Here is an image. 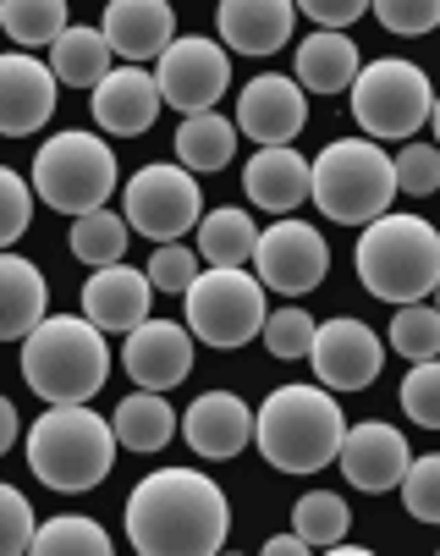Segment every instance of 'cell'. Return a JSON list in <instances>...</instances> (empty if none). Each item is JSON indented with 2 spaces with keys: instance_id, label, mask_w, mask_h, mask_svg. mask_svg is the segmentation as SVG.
<instances>
[{
  "instance_id": "ab89813d",
  "label": "cell",
  "mask_w": 440,
  "mask_h": 556,
  "mask_svg": "<svg viewBox=\"0 0 440 556\" xmlns=\"http://www.w3.org/2000/svg\"><path fill=\"white\" fill-rule=\"evenodd\" d=\"M0 199H7V220H0V243H17V237L28 231V220H34V188L23 182V172H12V166H0Z\"/></svg>"
},
{
  "instance_id": "30bf717a",
  "label": "cell",
  "mask_w": 440,
  "mask_h": 556,
  "mask_svg": "<svg viewBox=\"0 0 440 556\" xmlns=\"http://www.w3.org/2000/svg\"><path fill=\"white\" fill-rule=\"evenodd\" d=\"M121 215L132 220L138 237L150 243H182V231L204 220V193L198 177L182 161H155L121 188Z\"/></svg>"
},
{
  "instance_id": "60d3db41",
  "label": "cell",
  "mask_w": 440,
  "mask_h": 556,
  "mask_svg": "<svg viewBox=\"0 0 440 556\" xmlns=\"http://www.w3.org/2000/svg\"><path fill=\"white\" fill-rule=\"evenodd\" d=\"M150 281L160 292H187L198 281V254H187L182 243H155L150 254Z\"/></svg>"
},
{
  "instance_id": "f1b7e54d",
  "label": "cell",
  "mask_w": 440,
  "mask_h": 556,
  "mask_svg": "<svg viewBox=\"0 0 440 556\" xmlns=\"http://www.w3.org/2000/svg\"><path fill=\"white\" fill-rule=\"evenodd\" d=\"M254 249H259V226H254L248 210L220 204V210H209L198 220V254H204V265H248Z\"/></svg>"
},
{
  "instance_id": "44dd1931",
  "label": "cell",
  "mask_w": 440,
  "mask_h": 556,
  "mask_svg": "<svg viewBox=\"0 0 440 556\" xmlns=\"http://www.w3.org/2000/svg\"><path fill=\"white\" fill-rule=\"evenodd\" d=\"M243 193L270 215H292L303 199H314V166L292 143H259V154L243 166Z\"/></svg>"
},
{
  "instance_id": "cb8c5ba5",
  "label": "cell",
  "mask_w": 440,
  "mask_h": 556,
  "mask_svg": "<svg viewBox=\"0 0 440 556\" xmlns=\"http://www.w3.org/2000/svg\"><path fill=\"white\" fill-rule=\"evenodd\" d=\"M44 308H50V287H44L39 265L23 254H7L0 260V337L23 342L44 320Z\"/></svg>"
},
{
  "instance_id": "74e56055",
  "label": "cell",
  "mask_w": 440,
  "mask_h": 556,
  "mask_svg": "<svg viewBox=\"0 0 440 556\" xmlns=\"http://www.w3.org/2000/svg\"><path fill=\"white\" fill-rule=\"evenodd\" d=\"M397 182H402V193H413V199L440 193V143H402V154H397Z\"/></svg>"
},
{
  "instance_id": "e575fe53",
  "label": "cell",
  "mask_w": 440,
  "mask_h": 556,
  "mask_svg": "<svg viewBox=\"0 0 440 556\" xmlns=\"http://www.w3.org/2000/svg\"><path fill=\"white\" fill-rule=\"evenodd\" d=\"M314 337H320V326L309 320V308H275L270 320H264V348L275 353V358H309L314 353Z\"/></svg>"
},
{
  "instance_id": "6da1fadb",
  "label": "cell",
  "mask_w": 440,
  "mask_h": 556,
  "mask_svg": "<svg viewBox=\"0 0 440 556\" xmlns=\"http://www.w3.org/2000/svg\"><path fill=\"white\" fill-rule=\"evenodd\" d=\"M121 518L138 556H215L232 540V502L198 468H155L132 485Z\"/></svg>"
},
{
  "instance_id": "b9f144b4",
  "label": "cell",
  "mask_w": 440,
  "mask_h": 556,
  "mask_svg": "<svg viewBox=\"0 0 440 556\" xmlns=\"http://www.w3.org/2000/svg\"><path fill=\"white\" fill-rule=\"evenodd\" d=\"M0 507H7V529H0V551H7V556H23V551H34V534H39V523H34V507H28V496H23L17 485H0Z\"/></svg>"
},
{
  "instance_id": "8fae6325",
  "label": "cell",
  "mask_w": 440,
  "mask_h": 556,
  "mask_svg": "<svg viewBox=\"0 0 440 556\" xmlns=\"http://www.w3.org/2000/svg\"><path fill=\"white\" fill-rule=\"evenodd\" d=\"M254 270L270 292L281 298H303L325 281L331 270V243L325 231L309 220H270L259 231V249H254Z\"/></svg>"
},
{
  "instance_id": "5bb4252c",
  "label": "cell",
  "mask_w": 440,
  "mask_h": 556,
  "mask_svg": "<svg viewBox=\"0 0 440 556\" xmlns=\"http://www.w3.org/2000/svg\"><path fill=\"white\" fill-rule=\"evenodd\" d=\"M341 473L347 485L363 491V496H386V491H402L407 468H413V452H407V435L386 419H363L347 430L341 441Z\"/></svg>"
},
{
  "instance_id": "d6a6232c",
  "label": "cell",
  "mask_w": 440,
  "mask_h": 556,
  "mask_svg": "<svg viewBox=\"0 0 440 556\" xmlns=\"http://www.w3.org/2000/svg\"><path fill=\"white\" fill-rule=\"evenodd\" d=\"M391 348L407 364L440 358V308L429 298L424 303H397V314H391Z\"/></svg>"
},
{
  "instance_id": "e0dca14e",
  "label": "cell",
  "mask_w": 440,
  "mask_h": 556,
  "mask_svg": "<svg viewBox=\"0 0 440 556\" xmlns=\"http://www.w3.org/2000/svg\"><path fill=\"white\" fill-rule=\"evenodd\" d=\"M166 94H160V77L143 72L138 61H121L100 89H89V111L100 122V132H116V138H138L150 132L155 116H160Z\"/></svg>"
},
{
  "instance_id": "f6af8a7d",
  "label": "cell",
  "mask_w": 440,
  "mask_h": 556,
  "mask_svg": "<svg viewBox=\"0 0 440 556\" xmlns=\"http://www.w3.org/2000/svg\"><path fill=\"white\" fill-rule=\"evenodd\" d=\"M17 446V408L12 403H0V452Z\"/></svg>"
},
{
  "instance_id": "1f68e13d",
  "label": "cell",
  "mask_w": 440,
  "mask_h": 556,
  "mask_svg": "<svg viewBox=\"0 0 440 556\" xmlns=\"http://www.w3.org/2000/svg\"><path fill=\"white\" fill-rule=\"evenodd\" d=\"M34 551L39 556H111V534L94 518H83V513H61V518L39 523Z\"/></svg>"
},
{
  "instance_id": "9a60e30c",
  "label": "cell",
  "mask_w": 440,
  "mask_h": 556,
  "mask_svg": "<svg viewBox=\"0 0 440 556\" xmlns=\"http://www.w3.org/2000/svg\"><path fill=\"white\" fill-rule=\"evenodd\" d=\"M55 66H44L28 50H7L0 55V132L7 138H28L55 116Z\"/></svg>"
},
{
  "instance_id": "7bdbcfd3",
  "label": "cell",
  "mask_w": 440,
  "mask_h": 556,
  "mask_svg": "<svg viewBox=\"0 0 440 556\" xmlns=\"http://www.w3.org/2000/svg\"><path fill=\"white\" fill-rule=\"evenodd\" d=\"M298 12H309L320 28H352L363 12H375V0H298Z\"/></svg>"
},
{
  "instance_id": "9c48e42d",
  "label": "cell",
  "mask_w": 440,
  "mask_h": 556,
  "mask_svg": "<svg viewBox=\"0 0 440 556\" xmlns=\"http://www.w3.org/2000/svg\"><path fill=\"white\" fill-rule=\"evenodd\" d=\"M352 94V122L363 138H413L429 116H435V89L418 61H402V55H380L358 72V84L347 89Z\"/></svg>"
},
{
  "instance_id": "5b68a950",
  "label": "cell",
  "mask_w": 440,
  "mask_h": 556,
  "mask_svg": "<svg viewBox=\"0 0 440 556\" xmlns=\"http://www.w3.org/2000/svg\"><path fill=\"white\" fill-rule=\"evenodd\" d=\"M358 281L380 303H424L440 287V226L386 210L358 237Z\"/></svg>"
},
{
  "instance_id": "4316f807",
  "label": "cell",
  "mask_w": 440,
  "mask_h": 556,
  "mask_svg": "<svg viewBox=\"0 0 440 556\" xmlns=\"http://www.w3.org/2000/svg\"><path fill=\"white\" fill-rule=\"evenodd\" d=\"M111 425H116V441H121L127 452H160V446L177 435V408L166 403L160 391L138 386L132 396H121V403H116Z\"/></svg>"
},
{
  "instance_id": "603a6c76",
  "label": "cell",
  "mask_w": 440,
  "mask_h": 556,
  "mask_svg": "<svg viewBox=\"0 0 440 556\" xmlns=\"http://www.w3.org/2000/svg\"><path fill=\"white\" fill-rule=\"evenodd\" d=\"M105 39L121 61H160L177 39L171 0H105Z\"/></svg>"
},
{
  "instance_id": "d6986e66",
  "label": "cell",
  "mask_w": 440,
  "mask_h": 556,
  "mask_svg": "<svg viewBox=\"0 0 440 556\" xmlns=\"http://www.w3.org/2000/svg\"><path fill=\"white\" fill-rule=\"evenodd\" d=\"M254 430H259V414L243 403L237 391H204V396H193V408L182 414L187 446L198 457H209V463H227L243 446H254Z\"/></svg>"
},
{
  "instance_id": "8992f818",
  "label": "cell",
  "mask_w": 440,
  "mask_h": 556,
  "mask_svg": "<svg viewBox=\"0 0 440 556\" xmlns=\"http://www.w3.org/2000/svg\"><path fill=\"white\" fill-rule=\"evenodd\" d=\"M397 193V161L380 149V138H336L314 154V204L325 220L370 226L391 210Z\"/></svg>"
},
{
  "instance_id": "7dc6e473",
  "label": "cell",
  "mask_w": 440,
  "mask_h": 556,
  "mask_svg": "<svg viewBox=\"0 0 440 556\" xmlns=\"http://www.w3.org/2000/svg\"><path fill=\"white\" fill-rule=\"evenodd\" d=\"M429 303H435V308H440V287H435V292H429Z\"/></svg>"
},
{
  "instance_id": "ffe728a7",
  "label": "cell",
  "mask_w": 440,
  "mask_h": 556,
  "mask_svg": "<svg viewBox=\"0 0 440 556\" xmlns=\"http://www.w3.org/2000/svg\"><path fill=\"white\" fill-rule=\"evenodd\" d=\"M155 281H150V270H132V265H100L89 281H83V292H78V303H83V314L100 326V331H138L143 320H150V303H155Z\"/></svg>"
},
{
  "instance_id": "83f0119b",
  "label": "cell",
  "mask_w": 440,
  "mask_h": 556,
  "mask_svg": "<svg viewBox=\"0 0 440 556\" xmlns=\"http://www.w3.org/2000/svg\"><path fill=\"white\" fill-rule=\"evenodd\" d=\"M237 138H243V127H232L220 111H193L177 127V161L187 172H220L237 154Z\"/></svg>"
},
{
  "instance_id": "d4e9b609",
  "label": "cell",
  "mask_w": 440,
  "mask_h": 556,
  "mask_svg": "<svg viewBox=\"0 0 440 556\" xmlns=\"http://www.w3.org/2000/svg\"><path fill=\"white\" fill-rule=\"evenodd\" d=\"M358 45L341 28H320L298 45V84L309 94H347L358 84Z\"/></svg>"
},
{
  "instance_id": "277c9868",
  "label": "cell",
  "mask_w": 440,
  "mask_h": 556,
  "mask_svg": "<svg viewBox=\"0 0 440 556\" xmlns=\"http://www.w3.org/2000/svg\"><path fill=\"white\" fill-rule=\"evenodd\" d=\"M105 375L111 348L89 314H44L23 337V380L39 403H89Z\"/></svg>"
},
{
  "instance_id": "ac0fdd59",
  "label": "cell",
  "mask_w": 440,
  "mask_h": 556,
  "mask_svg": "<svg viewBox=\"0 0 440 556\" xmlns=\"http://www.w3.org/2000/svg\"><path fill=\"white\" fill-rule=\"evenodd\" d=\"M303 122H309V94H303L298 77L264 72V77H254V84L243 89V100H237V127L254 143H292V138L303 132Z\"/></svg>"
},
{
  "instance_id": "bcb514c9",
  "label": "cell",
  "mask_w": 440,
  "mask_h": 556,
  "mask_svg": "<svg viewBox=\"0 0 440 556\" xmlns=\"http://www.w3.org/2000/svg\"><path fill=\"white\" fill-rule=\"evenodd\" d=\"M429 127H435V138H440V94H435V116H429Z\"/></svg>"
},
{
  "instance_id": "4fadbf2b",
  "label": "cell",
  "mask_w": 440,
  "mask_h": 556,
  "mask_svg": "<svg viewBox=\"0 0 440 556\" xmlns=\"http://www.w3.org/2000/svg\"><path fill=\"white\" fill-rule=\"evenodd\" d=\"M309 364H314L320 386H331V391H363V386H375L380 369H386V342L363 326V320H347V314H336V320L320 326Z\"/></svg>"
},
{
  "instance_id": "8d00e7d4",
  "label": "cell",
  "mask_w": 440,
  "mask_h": 556,
  "mask_svg": "<svg viewBox=\"0 0 440 556\" xmlns=\"http://www.w3.org/2000/svg\"><path fill=\"white\" fill-rule=\"evenodd\" d=\"M402 507H407L418 523H440V452L413 457L407 480H402Z\"/></svg>"
},
{
  "instance_id": "7402d4cb",
  "label": "cell",
  "mask_w": 440,
  "mask_h": 556,
  "mask_svg": "<svg viewBox=\"0 0 440 556\" xmlns=\"http://www.w3.org/2000/svg\"><path fill=\"white\" fill-rule=\"evenodd\" d=\"M298 23V0H220L215 28L220 45H232L237 55H275L292 39Z\"/></svg>"
},
{
  "instance_id": "f35d334b",
  "label": "cell",
  "mask_w": 440,
  "mask_h": 556,
  "mask_svg": "<svg viewBox=\"0 0 440 556\" xmlns=\"http://www.w3.org/2000/svg\"><path fill=\"white\" fill-rule=\"evenodd\" d=\"M375 17L386 34L418 39V34L440 28V0H375Z\"/></svg>"
},
{
  "instance_id": "4dcf8cb0",
  "label": "cell",
  "mask_w": 440,
  "mask_h": 556,
  "mask_svg": "<svg viewBox=\"0 0 440 556\" xmlns=\"http://www.w3.org/2000/svg\"><path fill=\"white\" fill-rule=\"evenodd\" d=\"M127 231L132 220L127 215H111V210H89V215H72V231H66V249L78 254L83 265H121V249H127Z\"/></svg>"
},
{
  "instance_id": "3957f363",
  "label": "cell",
  "mask_w": 440,
  "mask_h": 556,
  "mask_svg": "<svg viewBox=\"0 0 440 556\" xmlns=\"http://www.w3.org/2000/svg\"><path fill=\"white\" fill-rule=\"evenodd\" d=\"M116 425L100 419L89 403H50L28 441H23V457L34 468V480L61 491V496H78V491H94L111 463H116Z\"/></svg>"
},
{
  "instance_id": "ba28073f",
  "label": "cell",
  "mask_w": 440,
  "mask_h": 556,
  "mask_svg": "<svg viewBox=\"0 0 440 556\" xmlns=\"http://www.w3.org/2000/svg\"><path fill=\"white\" fill-rule=\"evenodd\" d=\"M264 281L259 270L243 265H204L198 281L182 292L187 298V326L204 348H248L254 337H264Z\"/></svg>"
},
{
  "instance_id": "7a4b0ae2",
  "label": "cell",
  "mask_w": 440,
  "mask_h": 556,
  "mask_svg": "<svg viewBox=\"0 0 440 556\" xmlns=\"http://www.w3.org/2000/svg\"><path fill=\"white\" fill-rule=\"evenodd\" d=\"M341 441H347V414L331 396V386H275L259 408V430H254V446L270 468L281 473H320L325 463L341 457Z\"/></svg>"
},
{
  "instance_id": "2e32d148",
  "label": "cell",
  "mask_w": 440,
  "mask_h": 556,
  "mask_svg": "<svg viewBox=\"0 0 440 556\" xmlns=\"http://www.w3.org/2000/svg\"><path fill=\"white\" fill-rule=\"evenodd\" d=\"M121 369L132 375V386H150V391H171L193 375V326L177 320H143L138 331H127L121 342Z\"/></svg>"
},
{
  "instance_id": "f546056e",
  "label": "cell",
  "mask_w": 440,
  "mask_h": 556,
  "mask_svg": "<svg viewBox=\"0 0 440 556\" xmlns=\"http://www.w3.org/2000/svg\"><path fill=\"white\" fill-rule=\"evenodd\" d=\"M0 28L17 50H50L72 23H66V0H0Z\"/></svg>"
},
{
  "instance_id": "d590c367",
  "label": "cell",
  "mask_w": 440,
  "mask_h": 556,
  "mask_svg": "<svg viewBox=\"0 0 440 556\" xmlns=\"http://www.w3.org/2000/svg\"><path fill=\"white\" fill-rule=\"evenodd\" d=\"M402 414L424 430H440V358L413 364V375L402 380Z\"/></svg>"
},
{
  "instance_id": "484cf974",
  "label": "cell",
  "mask_w": 440,
  "mask_h": 556,
  "mask_svg": "<svg viewBox=\"0 0 440 556\" xmlns=\"http://www.w3.org/2000/svg\"><path fill=\"white\" fill-rule=\"evenodd\" d=\"M111 61H116V50H111L105 28H89V23H72L50 45V66H55L61 84H72V89H100L105 77L116 72Z\"/></svg>"
},
{
  "instance_id": "ee69618b",
  "label": "cell",
  "mask_w": 440,
  "mask_h": 556,
  "mask_svg": "<svg viewBox=\"0 0 440 556\" xmlns=\"http://www.w3.org/2000/svg\"><path fill=\"white\" fill-rule=\"evenodd\" d=\"M314 545L298 534V529H292V534H275V540H264V556H309Z\"/></svg>"
},
{
  "instance_id": "52a82bcc",
  "label": "cell",
  "mask_w": 440,
  "mask_h": 556,
  "mask_svg": "<svg viewBox=\"0 0 440 556\" xmlns=\"http://www.w3.org/2000/svg\"><path fill=\"white\" fill-rule=\"evenodd\" d=\"M34 193L61 210V215H89L105 210V199L116 193V154L100 132L72 127L39 143L34 154Z\"/></svg>"
},
{
  "instance_id": "836d02e7",
  "label": "cell",
  "mask_w": 440,
  "mask_h": 556,
  "mask_svg": "<svg viewBox=\"0 0 440 556\" xmlns=\"http://www.w3.org/2000/svg\"><path fill=\"white\" fill-rule=\"evenodd\" d=\"M292 529H298L314 551H331L336 540H347V502L336 491H309L292 507Z\"/></svg>"
},
{
  "instance_id": "7c38bea8",
  "label": "cell",
  "mask_w": 440,
  "mask_h": 556,
  "mask_svg": "<svg viewBox=\"0 0 440 556\" xmlns=\"http://www.w3.org/2000/svg\"><path fill=\"white\" fill-rule=\"evenodd\" d=\"M155 77H160V94L171 111L182 116L215 111L220 94L232 89V55L204 34H187V39H171V50L155 61Z\"/></svg>"
}]
</instances>
